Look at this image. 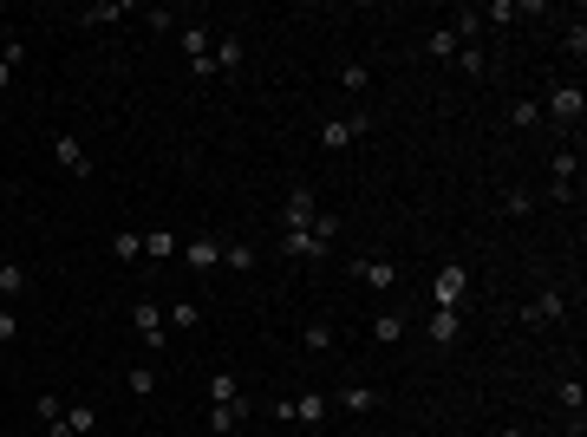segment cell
Instances as JSON below:
<instances>
[{
  "label": "cell",
  "instance_id": "cell-37",
  "mask_svg": "<svg viewBox=\"0 0 587 437\" xmlns=\"http://www.w3.org/2000/svg\"><path fill=\"white\" fill-rule=\"evenodd\" d=\"M502 209H509V215H528V209H536V196H528V189H509V196H502Z\"/></svg>",
  "mask_w": 587,
  "mask_h": 437
},
{
  "label": "cell",
  "instance_id": "cell-1",
  "mask_svg": "<svg viewBox=\"0 0 587 437\" xmlns=\"http://www.w3.org/2000/svg\"><path fill=\"white\" fill-rule=\"evenodd\" d=\"M581 112H587L581 86H574V78H555V86H548V98H542V118H555L562 131H574V124H581Z\"/></svg>",
  "mask_w": 587,
  "mask_h": 437
},
{
  "label": "cell",
  "instance_id": "cell-4",
  "mask_svg": "<svg viewBox=\"0 0 587 437\" xmlns=\"http://www.w3.org/2000/svg\"><path fill=\"white\" fill-rule=\"evenodd\" d=\"M463 287H470L463 261H444V268H437V281H431V300H437V307H451V314H463Z\"/></svg>",
  "mask_w": 587,
  "mask_h": 437
},
{
  "label": "cell",
  "instance_id": "cell-34",
  "mask_svg": "<svg viewBox=\"0 0 587 437\" xmlns=\"http://www.w3.org/2000/svg\"><path fill=\"white\" fill-rule=\"evenodd\" d=\"M340 86H346V92H366L372 72H366V66H340Z\"/></svg>",
  "mask_w": 587,
  "mask_h": 437
},
{
  "label": "cell",
  "instance_id": "cell-2",
  "mask_svg": "<svg viewBox=\"0 0 587 437\" xmlns=\"http://www.w3.org/2000/svg\"><path fill=\"white\" fill-rule=\"evenodd\" d=\"M131 326H137V340H144L151 352H163V346H170V333H163L170 320L157 314V300H131Z\"/></svg>",
  "mask_w": 587,
  "mask_h": 437
},
{
  "label": "cell",
  "instance_id": "cell-13",
  "mask_svg": "<svg viewBox=\"0 0 587 437\" xmlns=\"http://www.w3.org/2000/svg\"><path fill=\"white\" fill-rule=\"evenodd\" d=\"M457 333H463V314H451V307H437V314L425 320V340H431V346H457Z\"/></svg>",
  "mask_w": 587,
  "mask_h": 437
},
{
  "label": "cell",
  "instance_id": "cell-9",
  "mask_svg": "<svg viewBox=\"0 0 587 437\" xmlns=\"http://www.w3.org/2000/svg\"><path fill=\"white\" fill-rule=\"evenodd\" d=\"M562 314H568V294H562V287H542V294L522 307V326H555Z\"/></svg>",
  "mask_w": 587,
  "mask_h": 437
},
{
  "label": "cell",
  "instance_id": "cell-10",
  "mask_svg": "<svg viewBox=\"0 0 587 437\" xmlns=\"http://www.w3.org/2000/svg\"><path fill=\"white\" fill-rule=\"evenodd\" d=\"M548 177H555V183H548V196H555V203H574V177H581L574 150H555V157H548Z\"/></svg>",
  "mask_w": 587,
  "mask_h": 437
},
{
  "label": "cell",
  "instance_id": "cell-16",
  "mask_svg": "<svg viewBox=\"0 0 587 437\" xmlns=\"http://www.w3.org/2000/svg\"><path fill=\"white\" fill-rule=\"evenodd\" d=\"M242 418H248V398H235V405H209V431H216V437H235Z\"/></svg>",
  "mask_w": 587,
  "mask_h": 437
},
{
  "label": "cell",
  "instance_id": "cell-36",
  "mask_svg": "<svg viewBox=\"0 0 587 437\" xmlns=\"http://www.w3.org/2000/svg\"><path fill=\"white\" fill-rule=\"evenodd\" d=\"M509 118H516V124H542V105H536V98H516Z\"/></svg>",
  "mask_w": 587,
  "mask_h": 437
},
{
  "label": "cell",
  "instance_id": "cell-33",
  "mask_svg": "<svg viewBox=\"0 0 587 437\" xmlns=\"http://www.w3.org/2000/svg\"><path fill=\"white\" fill-rule=\"evenodd\" d=\"M457 66H463L470 78H483V66H490V59H483V46H463V52H457Z\"/></svg>",
  "mask_w": 587,
  "mask_h": 437
},
{
  "label": "cell",
  "instance_id": "cell-20",
  "mask_svg": "<svg viewBox=\"0 0 587 437\" xmlns=\"http://www.w3.org/2000/svg\"><path fill=\"white\" fill-rule=\"evenodd\" d=\"M372 405H379V392H372V386H346V392H340V412H359V418H366Z\"/></svg>",
  "mask_w": 587,
  "mask_h": 437
},
{
  "label": "cell",
  "instance_id": "cell-31",
  "mask_svg": "<svg viewBox=\"0 0 587 437\" xmlns=\"http://www.w3.org/2000/svg\"><path fill=\"white\" fill-rule=\"evenodd\" d=\"M555 398H562V412H574V424H581V398H587V392H581V378H568V386L555 392Z\"/></svg>",
  "mask_w": 587,
  "mask_h": 437
},
{
  "label": "cell",
  "instance_id": "cell-39",
  "mask_svg": "<svg viewBox=\"0 0 587 437\" xmlns=\"http://www.w3.org/2000/svg\"><path fill=\"white\" fill-rule=\"evenodd\" d=\"M496 437H522V431H516V424H502V431H496Z\"/></svg>",
  "mask_w": 587,
  "mask_h": 437
},
{
  "label": "cell",
  "instance_id": "cell-18",
  "mask_svg": "<svg viewBox=\"0 0 587 437\" xmlns=\"http://www.w3.org/2000/svg\"><path fill=\"white\" fill-rule=\"evenodd\" d=\"M177 249H183L177 229H144V255H151V261H170Z\"/></svg>",
  "mask_w": 587,
  "mask_h": 437
},
{
  "label": "cell",
  "instance_id": "cell-19",
  "mask_svg": "<svg viewBox=\"0 0 587 437\" xmlns=\"http://www.w3.org/2000/svg\"><path fill=\"white\" fill-rule=\"evenodd\" d=\"M242 398V378L235 372H209V405H235Z\"/></svg>",
  "mask_w": 587,
  "mask_h": 437
},
{
  "label": "cell",
  "instance_id": "cell-35",
  "mask_svg": "<svg viewBox=\"0 0 587 437\" xmlns=\"http://www.w3.org/2000/svg\"><path fill=\"white\" fill-rule=\"evenodd\" d=\"M477 20L490 26V20H516V0H490V7H477Z\"/></svg>",
  "mask_w": 587,
  "mask_h": 437
},
{
  "label": "cell",
  "instance_id": "cell-17",
  "mask_svg": "<svg viewBox=\"0 0 587 437\" xmlns=\"http://www.w3.org/2000/svg\"><path fill=\"white\" fill-rule=\"evenodd\" d=\"M366 333H372V340H379V346H399V340H405V333H411V320H405V314H399V307H391V314H379V320H372V326H366Z\"/></svg>",
  "mask_w": 587,
  "mask_h": 437
},
{
  "label": "cell",
  "instance_id": "cell-32",
  "mask_svg": "<svg viewBox=\"0 0 587 437\" xmlns=\"http://www.w3.org/2000/svg\"><path fill=\"white\" fill-rule=\"evenodd\" d=\"M33 412H40V418H46V424H60V418H66V398H60V392H46V398H40V405H33Z\"/></svg>",
  "mask_w": 587,
  "mask_h": 437
},
{
  "label": "cell",
  "instance_id": "cell-7",
  "mask_svg": "<svg viewBox=\"0 0 587 437\" xmlns=\"http://www.w3.org/2000/svg\"><path fill=\"white\" fill-rule=\"evenodd\" d=\"M281 255H288V261H326L333 241H326L320 229H294V235H281Z\"/></svg>",
  "mask_w": 587,
  "mask_h": 437
},
{
  "label": "cell",
  "instance_id": "cell-21",
  "mask_svg": "<svg viewBox=\"0 0 587 437\" xmlns=\"http://www.w3.org/2000/svg\"><path fill=\"white\" fill-rule=\"evenodd\" d=\"M124 14H137L131 0H105V7H86L78 20H86V26H105V20H124Z\"/></svg>",
  "mask_w": 587,
  "mask_h": 437
},
{
  "label": "cell",
  "instance_id": "cell-28",
  "mask_svg": "<svg viewBox=\"0 0 587 437\" xmlns=\"http://www.w3.org/2000/svg\"><path fill=\"white\" fill-rule=\"evenodd\" d=\"M170 326H183V333H196V326H203V307H196V300H177L170 314H163Z\"/></svg>",
  "mask_w": 587,
  "mask_h": 437
},
{
  "label": "cell",
  "instance_id": "cell-38",
  "mask_svg": "<svg viewBox=\"0 0 587 437\" xmlns=\"http://www.w3.org/2000/svg\"><path fill=\"white\" fill-rule=\"evenodd\" d=\"M7 340H20V320H14V307H0V346Z\"/></svg>",
  "mask_w": 587,
  "mask_h": 437
},
{
  "label": "cell",
  "instance_id": "cell-29",
  "mask_svg": "<svg viewBox=\"0 0 587 437\" xmlns=\"http://www.w3.org/2000/svg\"><path fill=\"white\" fill-rule=\"evenodd\" d=\"M300 346H307V352H333V326H326V320H314V326L300 333Z\"/></svg>",
  "mask_w": 587,
  "mask_h": 437
},
{
  "label": "cell",
  "instance_id": "cell-25",
  "mask_svg": "<svg viewBox=\"0 0 587 437\" xmlns=\"http://www.w3.org/2000/svg\"><path fill=\"white\" fill-rule=\"evenodd\" d=\"M111 255H118V261H137V255H144V235H137V229H118V235H111Z\"/></svg>",
  "mask_w": 587,
  "mask_h": 437
},
{
  "label": "cell",
  "instance_id": "cell-24",
  "mask_svg": "<svg viewBox=\"0 0 587 437\" xmlns=\"http://www.w3.org/2000/svg\"><path fill=\"white\" fill-rule=\"evenodd\" d=\"M425 52H431V59H457L463 46H457V33H451V26H437V33L425 40Z\"/></svg>",
  "mask_w": 587,
  "mask_h": 437
},
{
  "label": "cell",
  "instance_id": "cell-12",
  "mask_svg": "<svg viewBox=\"0 0 587 437\" xmlns=\"http://www.w3.org/2000/svg\"><path fill=\"white\" fill-rule=\"evenodd\" d=\"M353 281H366L372 294H385V287H399V261H385V255H366V261H353Z\"/></svg>",
  "mask_w": 587,
  "mask_h": 437
},
{
  "label": "cell",
  "instance_id": "cell-5",
  "mask_svg": "<svg viewBox=\"0 0 587 437\" xmlns=\"http://www.w3.org/2000/svg\"><path fill=\"white\" fill-rule=\"evenodd\" d=\"M183 59H189V72L203 78H216V52H209V26H183Z\"/></svg>",
  "mask_w": 587,
  "mask_h": 437
},
{
  "label": "cell",
  "instance_id": "cell-26",
  "mask_svg": "<svg viewBox=\"0 0 587 437\" xmlns=\"http://www.w3.org/2000/svg\"><path fill=\"white\" fill-rule=\"evenodd\" d=\"M124 392H131V398H151V392H157V372H151V366H131V372H124Z\"/></svg>",
  "mask_w": 587,
  "mask_h": 437
},
{
  "label": "cell",
  "instance_id": "cell-14",
  "mask_svg": "<svg viewBox=\"0 0 587 437\" xmlns=\"http://www.w3.org/2000/svg\"><path fill=\"white\" fill-rule=\"evenodd\" d=\"M209 52H216V78H235L242 72V33H222Z\"/></svg>",
  "mask_w": 587,
  "mask_h": 437
},
{
  "label": "cell",
  "instance_id": "cell-11",
  "mask_svg": "<svg viewBox=\"0 0 587 437\" xmlns=\"http://www.w3.org/2000/svg\"><path fill=\"white\" fill-rule=\"evenodd\" d=\"M52 163H60L66 177H92V157H86V144H78L72 131H60V138H52Z\"/></svg>",
  "mask_w": 587,
  "mask_h": 437
},
{
  "label": "cell",
  "instance_id": "cell-27",
  "mask_svg": "<svg viewBox=\"0 0 587 437\" xmlns=\"http://www.w3.org/2000/svg\"><path fill=\"white\" fill-rule=\"evenodd\" d=\"M14 294H26V268L20 261H0V300H14Z\"/></svg>",
  "mask_w": 587,
  "mask_h": 437
},
{
  "label": "cell",
  "instance_id": "cell-15",
  "mask_svg": "<svg viewBox=\"0 0 587 437\" xmlns=\"http://www.w3.org/2000/svg\"><path fill=\"white\" fill-rule=\"evenodd\" d=\"M288 405H294V418H300V424H314V431H320L326 412H333V398H326V392H300V398H288Z\"/></svg>",
  "mask_w": 587,
  "mask_h": 437
},
{
  "label": "cell",
  "instance_id": "cell-3",
  "mask_svg": "<svg viewBox=\"0 0 587 437\" xmlns=\"http://www.w3.org/2000/svg\"><path fill=\"white\" fill-rule=\"evenodd\" d=\"M314 215H320L314 189H307V183H294V189H288V203H281V235H294V229H314Z\"/></svg>",
  "mask_w": 587,
  "mask_h": 437
},
{
  "label": "cell",
  "instance_id": "cell-8",
  "mask_svg": "<svg viewBox=\"0 0 587 437\" xmlns=\"http://www.w3.org/2000/svg\"><path fill=\"white\" fill-rule=\"evenodd\" d=\"M372 131V118L366 112H353V118H333V124H320V150H346L353 138H366Z\"/></svg>",
  "mask_w": 587,
  "mask_h": 437
},
{
  "label": "cell",
  "instance_id": "cell-22",
  "mask_svg": "<svg viewBox=\"0 0 587 437\" xmlns=\"http://www.w3.org/2000/svg\"><path fill=\"white\" fill-rule=\"evenodd\" d=\"M26 59V40H7V46H0V92H7L14 86V66Z\"/></svg>",
  "mask_w": 587,
  "mask_h": 437
},
{
  "label": "cell",
  "instance_id": "cell-6",
  "mask_svg": "<svg viewBox=\"0 0 587 437\" xmlns=\"http://www.w3.org/2000/svg\"><path fill=\"white\" fill-rule=\"evenodd\" d=\"M177 261H183V268H196V275H209V268L222 261V235H183Z\"/></svg>",
  "mask_w": 587,
  "mask_h": 437
},
{
  "label": "cell",
  "instance_id": "cell-30",
  "mask_svg": "<svg viewBox=\"0 0 587 437\" xmlns=\"http://www.w3.org/2000/svg\"><path fill=\"white\" fill-rule=\"evenodd\" d=\"M66 424H72V437H86L98 418H92V405H66Z\"/></svg>",
  "mask_w": 587,
  "mask_h": 437
},
{
  "label": "cell",
  "instance_id": "cell-23",
  "mask_svg": "<svg viewBox=\"0 0 587 437\" xmlns=\"http://www.w3.org/2000/svg\"><path fill=\"white\" fill-rule=\"evenodd\" d=\"M222 268H235V275H248V268H255V249H248V241H222Z\"/></svg>",
  "mask_w": 587,
  "mask_h": 437
}]
</instances>
